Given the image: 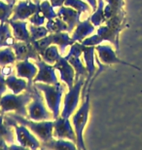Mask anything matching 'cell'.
Returning <instances> with one entry per match:
<instances>
[{
	"label": "cell",
	"instance_id": "obj_1",
	"mask_svg": "<svg viewBox=\"0 0 142 150\" xmlns=\"http://www.w3.org/2000/svg\"><path fill=\"white\" fill-rule=\"evenodd\" d=\"M32 100V95L28 88L23 94H6L0 98V105L3 113L15 111L16 114L26 117L28 115L26 106Z\"/></svg>",
	"mask_w": 142,
	"mask_h": 150
},
{
	"label": "cell",
	"instance_id": "obj_2",
	"mask_svg": "<svg viewBox=\"0 0 142 150\" xmlns=\"http://www.w3.org/2000/svg\"><path fill=\"white\" fill-rule=\"evenodd\" d=\"M34 86L39 91L43 92L45 96L46 103L53 113L54 118H57L59 114V107H60V101H61V97L64 93V86L60 83L56 84H46L37 82L34 83Z\"/></svg>",
	"mask_w": 142,
	"mask_h": 150
},
{
	"label": "cell",
	"instance_id": "obj_3",
	"mask_svg": "<svg viewBox=\"0 0 142 150\" xmlns=\"http://www.w3.org/2000/svg\"><path fill=\"white\" fill-rule=\"evenodd\" d=\"M12 118H14L18 123L22 125L26 126L29 130H31L34 134H36L42 142H48L52 139L54 137L53 130H54V122L52 121H30V120L25 119V117L16 113L8 114Z\"/></svg>",
	"mask_w": 142,
	"mask_h": 150
},
{
	"label": "cell",
	"instance_id": "obj_4",
	"mask_svg": "<svg viewBox=\"0 0 142 150\" xmlns=\"http://www.w3.org/2000/svg\"><path fill=\"white\" fill-rule=\"evenodd\" d=\"M4 123L6 125L11 126V127H13L15 129L17 140L20 143V145H22L23 147L30 148V149H37L41 147L40 142L30 133L26 126L18 123L16 120L9 115H6L4 117Z\"/></svg>",
	"mask_w": 142,
	"mask_h": 150
},
{
	"label": "cell",
	"instance_id": "obj_5",
	"mask_svg": "<svg viewBox=\"0 0 142 150\" xmlns=\"http://www.w3.org/2000/svg\"><path fill=\"white\" fill-rule=\"evenodd\" d=\"M28 88L30 90L32 95V101L28 104V107L29 119L33 121H45L54 117L46 109L43 98L38 92V89L34 85H28Z\"/></svg>",
	"mask_w": 142,
	"mask_h": 150
},
{
	"label": "cell",
	"instance_id": "obj_6",
	"mask_svg": "<svg viewBox=\"0 0 142 150\" xmlns=\"http://www.w3.org/2000/svg\"><path fill=\"white\" fill-rule=\"evenodd\" d=\"M89 110H90V95L86 96V100L84 98V101L78 111L73 115L72 122L74 125V130L77 137V148L86 149L85 143L83 139V132L87 125L88 118H89Z\"/></svg>",
	"mask_w": 142,
	"mask_h": 150
},
{
	"label": "cell",
	"instance_id": "obj_7",
	"mask_svg": "<svg viewBox=\"0 0 142 150\" xmlns=\"http://www.w3.org/2000/svg\"><path fill=\"white\" fill-rule=\"evenodd\" d=\"M83 84H84V77L79 78L78 80H76V83L74 84V86L71 89H69L68 93L65 95L64 106H63V110L61 112L62 117L69 118L72 115V113L75 111V109L77 108Z\"/></svg>",
	"mask_w": 142,
	"mask_h": 150
},
{
	"label": "cell",
	"instance_id": "obj_8",
	"mask_svg": "<svg viewBox=\"0 0 142 150\" xmlns=\"http://www.w3.org/2000/svg\"><path fill=\"white\" fill-rule=\"evenodd\" d=\"M83 48L84 45L82 43L80 44L78 42H75L73 45H71L70 51L67 54V56L64 57L75 69V80L79 79L80 76L88 77V75H89L87 67H84V64L80 59V57L83 54Z\"/></svg>",
	"mask_w": 142,
	"mask_h": 150
},
{
	"label": "cell",
	"instance_id": "obj_9",
	"mask_svg": "<svg viewBox=\"0 0 142 150\" xmlns=\"http://www.w3.org/2000/svg\"><path fill=\"white\" fill-rule=\"evenodd\" d=\"M40 1L34 0H25V1H20L18 5L14 6L13 16L11 17L12 21H25L31 17L33 14L40 10Z\"/></svg>",
	"mask_w": 142,
	"mask_h": 150
},
{
	"label": "cell",
	"instance_id": "obj_10",
	"mask_svg": "<svg viewBox=\"0 0 142 150\" xmlns=\"http://www.w3.org/2000/svg\"><path fill=\"white\" fill-rule=\"evenodd\" d=\"M54 137L57 139H67L74 143H77V137L68 118L57 117L54 121Z\"/></svg>",
	"mask_w": 142,
	"mask_h": 150
},
{
	"label": "cell",
	"instance_id": "obj_11",
	"mask_svg": "<svg viewBox=\"0 0 142 150\" xmlns=\"http://www.w3.org/2000/svg\"><path fill=\"white\" fill-rule=\"evenodd\" d=\"M36 64L38 67V72L33 79V83H46V84H56L57 83V77L55 72V67L52 64H47L43 59H39L36 61Z\"/></svg>",
	"mask_w": 142,
	"mask_h": 150
},
{
	"label": "cell",
	"instance_id": "obj_12",
	"mask_svg": "<svg viewBox=\"0 0 142 150\" xmlns=\"http://www.w3.org/2000/svg\"><path fill=\"white\" fill-rule=\"evenodd\" d=\"M12 48H13L15 52V55H16L18 62L29 59H32L34 61H38L39 59H41L39 53L36 51L31 42L19 41L16 42Z\"/></svg>",
	"mask_w": 142,
	"mask_h": 150
},
{
	"label": "cell",
	"instance_id": "obj_13",
	"mask_svg": "<svg viewBox=\"0 0 142 150\" xmlns=\"http://www.w3.org/2000/svg\"><path fill=\"white\" fill-rule=\"evenodd\" d=\"M55 69L59 71L60 79L63 81L68 89H71L74 86V80H75V69L73 67L69 64L64 57H60L55 64H54Z\"/></svg>",
	"mask_w": 142,
	"mask_h": 150
},
{
	"label": "cell",
	"instance_id": "obj_14",
	"mask_svg": "<svg viewBox=\"0 0 142 150\" xmlns=\"http://www.w3.org/2000/svg\"><path fill=\"white\" fill-rule=\"evenodd\" d=\"M95 51L98 54V58L100 59V61L105 64H124V65H129V67H132L136 69H139L135 65H132L131 64H128V62L120 59L118 57L116 56V54L113 51V49L111 48V46H108V45H97L95 47Z\"/></svg>",
	"mask_w": 142,
	"mask_h": 150
},
{
	"label": "cell",
	"instance_id": "obj_15",
	"mask_svg": "<svg viewBox=\"0 0 142 150\" xmlns=\"http://www.w3.org/2000/svg\"><path fill=\"white\" fill-rule=\"evenodd\" d=\"M80 16L81 12L63 5L61 7H59V10L57 12V17H59L60 19L64 21L68 26L67 32L73 31L75 26H77L78 23H80Z\"/></svg>",
	"mask_w": 142,
	"mask_h": 150
},
{
	"label": "cell",
	"instance_id": "obj_16",
	"mask_svg": "<svg viewBox=\"0 0 142 150\" xmlns=\"http://www.w3.org/2000/svg\"><path fill=\"white\" fill-rule=\"evenodd\" d=\"M17 76L20 78H26L28 80V85H32L33 79L38 72L37 67L28 59L19 61L16 64Z\"/></svg>",
	"mask_w": 142,
	"mask_h": 150
},
{
	"label": "cell",
	"instance_id": "obj_17",
	"mask_svg": "<svg viewBox=\"0 0 142 150\" xmlns=\"http://www.w3.org/2000/svg\"><path fill=\"white\" fill-rule=\"evenodd\" d=\"M13 29V35L18 41L31 42L30 33L28 30V23L25 21H12L9 19L7 22Z\"/></svg>",
	"mask_w": 142,
	"mask_h": 150
},
{
	"label": "cell",
	"instance_id": "obj_18",
	"mask_svg": "<svg viewBox=\"0 0 142 150\" xmlns=\"http://www.w3.org/2000/svg\"><path fill=\"white\" fill-rule=\"evenodd\" d=\"M95 25L90 23V20L88 19L82 23H79L76 26V29L72 33V39L75 42H82L84 39L87 38L95 31Z\"/></svg>",
	"mask_w": 142,
	"mask_h": 150
},
{
	"label": "cell",
	"instance_id": "obj_19",
	"mask_svg": "<svg viewBox=\"0 0 142 150\" xmlns=\"http://www.w3.org/2000/svg\"><path fill=\"white\" fill-rule=\"evenodd\" d=\"M95 46H85L83 48V58L86 62V67L88 70V81L92 80L93 75L95 72Z\"/></svg>",
	"mask_w": 142,
	"mask_h": 150
},
{
	"label": "cell",
	"instance_id": "obj_20",
	"mask_svg": "<svg viewBox=\"0 0 142 150\" xmlns=\"http://www.w3.org/2000/svg\"><path fill=\"white\" fill-rule=\"evenodd\" d=\"M52 36V43L59 46V51L60 55H63L67 46H71L75 43V41L71 37H69L67 31L57 32V33H51Z\"/></svg>",
	"mask_w": 142,
	"mask_h": 150
},
{
	"label": "cell",
	"instance_id": "obj_21",
	"mask_svg": "<svg viewBox=\"0 0 142 150\" xmlns=\"http://www.w3.org/2000/svg\"><path fill=\"white\" fill-rule=\"evenodd\" d=\"M42 149L47 148V149H57V150H61V149H67V150H75L77 147L75 145L73 142H69L68 140H63L62 139H50L48 142H42L41 147Z\"/></svg>",
	"mask_w": 142,
	"mask_h": 150
},
{
	"label": "cell",
	"instance_id": "obj_22",
	"mask_svg": "<svg viewBox=\"0 0 142 150\" xmlns=\"http://www.w3.org/2000/svg\"><path fill=\"white\" fill-rule=\"evenodd\" d=\"M16 42V38L12 35L10 25L8 23H0V48L13 47Z\"/></svg>",
	"mask_w": 142,
	"mask_h": 150
},
{
	"label": "cell",
	"instance_id": "obj_23",
	"mask_svg": "<svg viewBox=\"0 0 142 150\" xmlns=\"http://www.w3.org/2000/svg\"><path fill=\"white\" fill-rule=\"evenodd\" d=\"M6 85L10 90H12V92L16 95L20 94L23 91H25L28 89V84L26 83L25 80H23V78L15 76L14 74L9 75L6 78Z\"/></svg>",
	"mask_w": 142,
	"mask_h": 150
},
{
	"label": "cell",
	"instance_id": "obj_24",
	"mask_svg": "<svg viewBox=\"0 0 142 150\" xmlns=\"http://www.w3.org/2000/svg\"><path fill=\"white\" fill-rule=\"evenodd\" d=\"M39 55H40L41 59H43L44 62H46L47 64H52V65L55 64L56 62L59 61V59L61 57L59 51V48H57L55 44L50 45V46L46 48L44 51L39 53Z\"/></svg>",
	"mask_w": 142,
	"mask_h": 150
},
{
	"label": "cell",
	"instance_id": "obj_25",
	"mask_svg": "<svg viewBox=\"0 0 142 150\" xmlns=\"http://www.w3.org/2000/svg\"><path fill=\"white\" fill-rule=\"evenodd\" d=\"M97 34L102 38L103 41L111 42V43H113L116 46L117 50H119V39H118L119 33H117L113 29H111L107 25H105V26H99V28L97 29Z\"/></svg>",
	"mask_w": 142,
	"mask_h": 150
},
{
	"label": "cell",
	"instance_id": "obj_26",
	"mask_svg": "<svg viewBox=\"0 0 142 150\" xmlns=\"http://www.w3.org/2000/svg\"><path fill=\"white\" fill-rule=\"evenodd\" d=\"M46 28L50 33H57V32L67 31L68 26L66 23L59 17H57L53 20H48Z\"/></svg>",
	"mask_w": 142,
	"mask_h": 150
},
{
	"label": "cell",
	"instance_id": "obj_27",
	"mask_svg": "<svg viewBox=\"0 0 142 150\" xmlns=\"http://www.w3.org/2000/svg\"><path fill=\"white\" fill-rule=\"evenodd\" d=\"M107 6L104 8V15L106 19H110L111 17L122 12V7L124 5L123 0H106Z\"/></svg>",
	"mask_w": 142,
	"mask_h": 150
},
{
	"label": "cell",
	"instance_id": "obj_28",
	"mask_svg": "<svg viewBox=\"0 0 142 150\" xmlns=\"http://www.w3.org/2000/svg\"><path fill=\"white\" fill-rule=\"evenodd\" d=\"M90 23L95 26H100L102 23L106 22V18L104 15V1L103 0H98L97 8L95 11V14L92 15L90 18Z\"/></svg>",
	"mask_w": 142,
	"mask_h": 150
},
{
	"label": "cell",
	"instance_id": "obj_29",
	"mask_svg": "<svg viewBox=\"0 0 142 150\" xmlns=\"http://www.w3.org/2000/svg\"><path fill=\"white\" fill-rule=\"evenodd\" d=\"M17 62L16 55L12 47H4V49L0 50V67H4L7 64H13Z\"/></svg>",
	"mask_w": 142,
	"mask_h": 150
},
{
	"label": "cell",
	"instance_id": "obj_30",
	"mask_svg": "<svg viewBox=\"0 0 142 150\" xmlns=\"http://www.w3.org/2000/svg\"><path fill=\"white\" fill-rule=\"evenodd\" d=\"M0 136H2L6 139V142H8L11 144L15 142V134L11 126L6 125L4 123L3 113L0 114Z\"/></svg>",
	"mask_w": 142,
	"mask_h": 150
},
{
	"label": "cell",
	"instance_id": "obj_31",
	"mask_svg": "<svg viewBox=\"0 0 142 150\" xmlns=\"http://www.w3.org/2000/svg\"><path fill=\"white\" fill-rule=\"evenodd\" d=\"M28 30H29L30 37H31L32 41H36L41 38L46 37L47 35H49V33H50L46 26H43V25H28Z\"/></svg>",
	"mask_w": 142,
	"mask_h": 150
},
{
	"label": "cell",
	"instance_id": "obj_32",
	"mask_svg": "<svg viewBox=\"0 0 142 150\" xmlns=\"http://www.w3.org/2000/svg\"><path fill=\"white\" fill-rule=\"evenodd\" d=\"M14 6L15 4H12V3H4L3 1H0V22H8V20L13 14Z\"/></svg>",
	"mask_w": 142,
	"mask_h": 150
},
{
	"label": "cell",
	"instance_id": "obj_33",
	"mask_svg": "<svg viewBox=\"0 0 142 150\" xmlns=\"http://www.w3.org/2000/svg\"><path fill=\"white\" fill-rule=\"evenodd\" d=\"M40 11L47 20H53L57 17V14L54 10V7L48 0H44L40 3Z\"/></svg>",
	"mask_w": 142,
	"mask_h": 150
},
{
	"label": "cell",
	"instance_id": "obj_34",
	"mask_svg": "<svg viewBox=\"0 0 142 150\" xmlns=\"http://www.w3.org/2000/svg\"><path fill=\"white\" fill-rule=\"evenodd\" d=\"M64 6L67 7H71L75 9V10L81 12H89L90 11V7L87 4L86 2L82 1V0H65L64 1Z\"/></svg>",
	"mask_w": 142,
	"mask_h": 150
},
{
	"label": "cell",
	"instance_id": "obj_35",
	"mask_svg": "<svg viewBox=\"0 0 142 150\" xmlns=\"http://www.w3.org/2000/svg\"><path fill=\"white\" fill-rule=\"evenodd\" d=\"M32 45L34 46V48L36 49L38 53H41L42 51H44L46 48H48L50 46V45H52V36H51V34L47 35L46 37L44 38H41L39 39V40H36V41H32L31 42Z\"/></svg>",
	"mask_w": 142,
	"mask_h": 150
},
{
	"label": "cell",
	"instance_id": "obj_36",
	"mask_svg": "<svg viewBox=\"0 0 142 150\" xmlns=\"http://www.w3.org/2000/svg\"><path fill=\"white\" fill-rule=\"evenodd\" d=\"M28 19H29V23L34 25H43L45 23V17L41 13L40 10H38L31 17H29Z\"/></svg>",
	"mask_w": 142,
	"mask_h": 150
},
{
	"label": "cell",
	"instance_id": "obj_37",
	"mask_svg": "<svg viewBox=\"0 0 142 150\" xmlns=\"http://www.w3.org/2000/svg\"><path fill=\"white\" fill-rule=\"evenodd\" d=\"M103 41L102 40V38L99 36L98 34H95V35H93V36L90 37H88V38H85L84 40L81 42L83 45H85V46H97L101 43V42Z\"/></svg>",
	"mask_w": 142,
	"mask_h": 150
},
{
	"label": "cell",
	"instance_id": "obj_38",
	"mask_svg": "<svg viewBox=\"0 0 142 150\" xmlns=\"http://www.w3.org/2000/svg\"><path fill=\"white\" fill-rule=\"evenodd\" d=\"M7 91V85H6V78L1 72H0V98L2 95Z\"/></svg>",
	"mask_w": 142,
	"mask_h": 150
},
{
	"label": "cell",
	"instance_id": "obj_39",
	"mask_svg": "<svg viewBox=\"0 0 142 150\" xmlns=\"http://www.w3.org/2000/svg\"><path fill=\"white\" fill-rule=\"evenodd\" d=\"M0 72L4 75V76H9V75L13 74V67H12L10 64L4 65V67H2L1 70H0Z\"/></svg>",
	"mask_w": 142,
	"mask_h": 150
},
{
	"label": "cell",
	"instance_id": "obj_40",
	"mask_svg": "<svg viewBox=\"0 0 142 150\" xmlns=\"http://www.w3.org/2000/svg\"><path fill=\"white\" fill-rule=\"evenodd\" d=\"M64 1L65 0H50V3L54 8H59L62 5H64Z\"/></svg>",
	"mask_w": 142,
	"mask_h": 150
},
{
	"label": "cell",
	"instance_id": "obj_41",
	"mask_svg": "<svg viewBox=\"0 0 142 150\" xmlns=\"http://www.w3.org/2000/svg\"><path fill=\"white\" fill-rule=\"evenodd\" d=\"M0 149H9V146L6 144V139L2 136H0Z\"/></svg>",
	"mask_w": 142,
	"mask_h": 150
},
{
	"label": "cell",
	"instance_id": "obj_42",
	"mask_svg": "<svg viewBox=\"0 0 142 150\" xmlns=\"http://www.w3.org/2000/svg\"><path fill=\"white\" fill-rule=\"evenodd\" d=\"M88 2H89V4L90 5V7H92L93 11L95 12L96 10V8H97V3H96V0H87Z\"/></svg>",
	"mask_w": 142,
	"mask_h": 150
},
{
	"label": "cell",
	"instance_id": "obj_43",
	"mask_svg": "<svg viewBox=\"0 0 142 150\" xmlns=\"http://www.w3.org/2000/svg\"><path fill=\"white\" fill-rule=\"evenodd\" d=\"M5 1H7V3H12V4H15V3L17 2V0H5Z\"/></svg>",
	"mask_w": 142,
	"mask_h": 150
},
{
	"label": "cell",
	"instance_id": "obj_44",
	"mask_svg": "<svg viewBox=\"0 0 142 150\" xmlns=\"http://www.w3.org/2000/svg\"><path fill=\"white\" fill-rule=\"evenodd\" d=\"M3 112H2V110H1V105H0V114H2Z\"/></svg>",
	"mask_w": 142,
	"mask_h": 150
},
{
	"label": "cell",
	"instance_id": "obj_45",
	"mask_svg": "<svg viewBox=\"0 0 142 150\" xmlns=\"http://www.w3.org/2000/svg\"><path fill=\"white\" fill-rule=\"evenodd\" d=\"M0 70H1V68H0Z\"/></svg>",
	"mask_w": 142,
	"mask_h": 150
}]
</instances>
